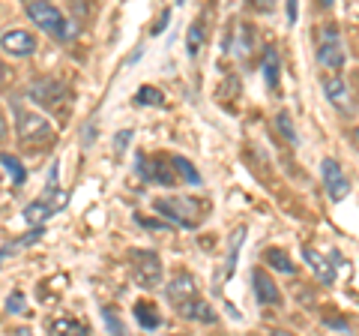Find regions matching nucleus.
<instances>
[{
    "label": "nucleus",
    "mask_w": 359,
    "mask_h": 336,
    "mask_svg": "<svg viewBox=\"0 0 359 336\" xmlns=\"http://www.w3.org/2000/svg\"><path fill=\"white\" fill-rule=\"evenodd\" d=\"M153 210L180 228H198V222L207 217V207L192 195H162L153 201Z\"/></svg>",
    "instance_id": "obj_1"
},
{
    "label": "nucleus",
    "mask_w": 359,
    "mask_h": 336,
    "mask_svg": "<svg viewBox=\"0 0 359 336\" xmlns=\"http://www.w3.org/2000/svg\"><path fill=\"white\" fill-rule=\"evenodd\" d=\"M27 15L36 21V27L45 30L51 39H57V42H69L72 39V25H69V18H66L60 9H54L48 0H27Z\"/></svg>",
    "instance_id": "obj_2"
},
{
    "label": "nucleus",
    "mask_w": 359,
    "mask_h": 336,
    "mask_svg": "<svg viewBox=\"0 0 359 336\" xmlns=\"http://www.w3.org/2000/svg\"><path fill=\"white\" fill-rule=\"evenodd\" d=\"M132 276L141 288H156L162 285V261L159 255L150 250H138L132 252Z\"/></svg>",
    "instance_id": "obj_3"
},
{
    "label": "nucleus",
    "mask_w": 359,
    "mask_h": 336,
    "mask_svg": "<svg viewBox=\"0 0 359 336\" xmlns=\"http://www.w3.org/2000/svg\"><path fill=\"white\" fill-rule=\"evenodd\" d=\"M318 63L327 66V70H332V72L344 70V42H341V33H339V27H335V25L323 27V33H320Z\"/></svg>",
    "instance_id": "obj_4"
},
{
    "label": "nucleus",
    "mask_w": 359,
    "mask_h": 336,
    "mask_svg": "<svg viewBox=\"0 0 359 336\" xmlns=\"http://www.w3.org/2000/svg\"><path fill=\"white\" fill-rule=\"evenodd\" d=\"M15 132H18L21 144L48 141V138H51V127H48V120L39 117L36 111H21V108H18V117H15Z\"/></svg>",
    "instance_id": "obj_5"
},
{
    "label": "nucleus",
    "mask_w": 359,
    "mask_h": 336,
    "mask_svg": "<svg viewBox=\"0 0 359 336\" xmlns=\"http://www.w3.org/2000/svg\"><path fill=\"white\" fill-rule=\"evenodd\" d=\"M320 177H323V189H327V195L332 201H344L347 193H351V181H347V174L341 172V165L335 160H323L320 162Z\"/></svg>",
    "instance_id": "obj_6"
},
{
    "label": "nucleus",
    "mask_w": 359,
    "mask_h": 336,
    "mask_svg": "<svg viewBox=\"0 0 359 336\" xmlns=\"http://www.w3.org/2000/svg\"><path fill=\"white\" fill-rule=\"evenodd\" d=\"M0 49L6 54H13V58H30V54H36V39H33L30 30H6L4 37H0Z\"/></svg>",
    "instance_id": "obj_7"
},
{
    "label": "nucleus",
    "mask_w": 359,
    "mask_h": 336,
    "mask_svg": "<svg viewBox=\"0 0 359 336\" xmlns=\"http://www.w3.org/2000/svg\"><path fill=\"white\" fill-rule=\"evenodd\" d=\"M27 96L39 105H57V99L63 96V84L57 82V78H39V82L30 84Z\"/></svg>",
    "instance_id": "obj_8"
},
{
    "label": "nucleus",
    "mask_w": 359,
    "mask_h": 336,
    "mask_svg": "<svg viewBox=\"0 0 359 336\" xmlns=\"http://www.w3.org/2000/svg\"><path fill=\"white\" fill-rule=\"evenodd\" d=\"M252 283H255V297H257V304L261 306H278L282 304V291H278V285L264 271H255Z\"/></svg>",
    "instance_id": "obj_9"
},
{
    "label": "nucleus",
    "mask_w": 359,
    "mask_h": 336,
    "mask_svg": "<svg viewBox=\"0 0 359 336\" xmlns=\"http://www.w3.org/2000/svg\"><path fill=\"white\" fill-rule=\"evenodd\" d=\"M302 259H306V264L314 271L318 283H323V285H332L335 283V261H327L318 250H314V246H306V250H302Z\"/></svg>",
    "instance_id": "obj_10"
},
{
    "label": "nucleus",
    "mask_w": 359,
    "mask_h": 336,
    "mask_svg": "<svg viewBox=\"0 0 359 336\" xmlns=\"http://www.w3.org/2000/svg\"><path fill=\"white\" fill-rule=\"evenodd\" d=\"M165 295H168V300H171L174 306H180V304H186L189 297L198 295V285H195V279L189 273H177L171 283L165 285Z\"/></svg>",
    "instance_id": "obj_11"
},
{
    "label": "nucleus",
    "mask_w": 359,
    "mask_h": 336,
    "mask_svg": "<svg viewBox=\"0 0 359 336\" xmlns=\"http://www.w3.org/2000/svg\"><path fill=\"white\" fill-rule=\"evenodd\" d=\"M177 312L189 321H198V324H216V312H212V306L207 304V300H201L198 295L189 297L186 304H180Z\"/></svg>",
    "instance_id": "obj_12"
},
{
    "label": "nucleus",
    "mask_w": 359,
    "mask_h": 336,
    "mask_svg": "<svg viewBox=\"0 0 359 336\" xmlns=\"http://www.w3.org/2000/svg\"><path fill=\"white\" fill-rule=\"evenodd\" d=\"M135 160H138V165H135V168H138V174L144 177V181H156V183H162V186H171L174 183V174L165 172V165L159 160H147L144 153H138Z\"/></svg>",
    "instance_id": "obj_13"
},
{
    "label": "nucleus",
    "mask_w": 359,
    "mask_h": 336,
    "mask_svg": "<svg viewBox=\"0 0 359 336\" xmlns=\"http://www.w3.org/2000/svg\"><path fill=\"white\" fill-rule=\"evenodd\" d=\"M323 93H327L330 103L339 108V111H347L351 108V91H347V82L339 75H330V78H323Z\"/></svg>",
    "instance_id": "obj_14"
},
{
    "label": "nucleus",
    "mask_w": 359,
    "mask_h": 336,
    "mask_svg": "<svg viewBox=\"0 0 359 336\" xmlns=\"http://www.w3.org/2000/svg\"><path fill=\"white\" fill-rule=\"evenodd\" d=\"M42 226H36V228H33V231H27V234H21V238L18 240H13V243H6L4 246V250H0V259H6V255H13V252H21V250H25V246H30V243H36L39 238H42Z\"/></svg>",
    "instance_id": "obj_15"
},
{
    "label": "nucleus",
    "mask_w": 359,
    "mask_h": 336,
    "mask_svg": "<svg viewBox=\"0 0 359 336\" xmlns=\"http://www.w3.org/2000/svg\"><path fill=\"white\" fill-rule=\"evenodd\" d=\"M264 75H266L269 87H278V78H282V72H278V54H276L273 46H266V51H264Z\"/></svg>",
    "instance_id": "obj_16"
},
{
    "label": "nucleus",
    "mask_w": 359,
    "mask_h": 336,
    "mask_svg": "<svg viewBox=\"0 0 359 336\" xmlns=\"http://www.w3.org/2000/svg\"><path fill=\"white\" fill-rule=\"evenodd\" d=\"M135 318H138V324L144 330H156L162 324L159 312H156V306H150V304H138V306H135Z\"/></svg>",
    "instance_id": "obj_17"
},
{
    "label": "nucleus",
    "mask_w": 359,
    "mask_h": 336,
    "mask_svg": "<svg viewBox=\"0 0 359 336\" xmlns=\"http://www.w3.org/2000/svg\"><path fill=\"white\" fill-rule=\"evenodd\" d=\"M243 238H245V228L243 226L231 234V252H228V264H224V276H233V271H237V255H240Z\"/></svg>",
    "instance_id": "obj_18"
},
{
    "label": "nucleus",
    "mask_w": 359,
    "mask_h": 336,
    "mask_svg": "<svg viewBox=\"0 0 359 336\" xmlns=\"http://www.w3.org/2000/svg\"><path fill=\"white\" fill-rule=\"evenodd\" d=\"M264 259H266V264H269V267H276L278 273H294V271H297V264L290 261L282 250H266Z\"/></svg>",
    "instance_id": "obj_19"
},
{
    "label": "nucleus",
    "mask_w": 359,
    "mask_h": 336,
    "mask_svg": "<svg viewBox=\"0 0 359 336\" xmlns=\"http://www.w3.org/2000/svg\"><path fill=\"white\" fill-rule=\"evenodd\" d=\"M0 165H4L6 172H9V177H13V183H15V186H21V183L27 181V172H25V168H21V162L15 160V156L0 153Z\"/></svg>",
    "instance_id": "obj_20"
},
{
    "label": "nucleus",
    "mask_w": 359,
    "mask_h": 336,
    "mask_svg": "<svg viewBox=\"0 0 359 336\" xmlns=\"http://www.w3.org/2000/svg\"><path fill=\"white\" fill-rule=\"evenodd\" d=\"M276 129L282 132L287 144H299V136H297V129H294V117H290L287 111H282V115H276Z\"/></svg>",
    "instance_id": "obj_21"
},
{
    "label": "nucleus",
    "mask_w": 359,
    "mask_h": 336,
    "mask_svg": "<svg viewBox=\"0 0 359 336\" xmlns=\"http://www.w3.org/2000/svg\"><path fill=\"white\" fill-rule=\"evenodd\" d=\"M201 46H204V27L192 25V27H189V33H186V51L189 54H198Z\"/></svg>",
    "instance_id": "obj_22"
},
{
    "label": "nucleus",
    "mask_w": 359,
    "mask_h": 336,
    "mask_svg": "<svg viewBox=\"0 0 359 336\" xmlns=\"http://www.w3.org/2000/svg\"><path fill=\"white\" fill-rule=\"evenodd\" d=\"M48 330H51V333H60V330H66V333H87L84 324H81V321H72V318H57V321H51Z\"/></svg>",
    "instance_id": "obj_23"
},
{
    "label": "nucleus",
    "mask_w": 359,
    "mask_h": 336,
    "mask_svg": "<svg viewBox=\"0 0 359 336\" xmlns=\"http://www.w3.org/2000/svg\"><path fill=\"white\" fill-rule=\"evenodd\" d=\"M135 103L138 105H162L165 99H162V93L156 91V87H141L138 96H135Z\"/></svg>",
    "instance_id": "obj_24"
},
{
    "label": "nucleus",
    "mask_w": 359,
    "mask_h": 336,
    "mask_svg": "<svg viewBox=\"0 0 359 336\" xmlns=\"http://www.w3.org/2000/svg\"><path fill=\"white\" fill-rule=\"evenodd\" d=\"M174 168H177V172L183 174V177H186L189 183H201V174H198L195 168H192V162L183 160V156H174Z\"/></svg>",
    "instance_id": "obj_25"
},
{
    "label": "nucleus",
    "mask_w": 359,
    "mask_h": 336,
    "mask_svg": "<svg viewBox=\"0 0 359 336\" xmlns=\"http://www.w3.org/2000/svg\"><path fill=\"white\" fill-rule=\"evenodd\" d=\"M6 312H13V316L25 312V295H21V291H13V295L6 297Z\"/></svg>",
    "instance_id": "obj_26"
},
{
    "label": "nucleus",
    "mask_w": 359,
    "mask_h": 336,
    "mask_svg": "<svg viewBox=\"0 0 359 336\" xmlns=\"http://www.w3.org/2000/svg\"><path fill=\"white\" fill-rule=\"evenodd\" d=\"M129 138H132V129H120L117 136H114V150H117V153L126 150V148H129Z\"/></svg>",
    "instance_id": "obj_27"
},
{
    "label": "nucleus",
    "mask_w": 359,
    "mask_h": 336,
    "mask_svg": "<svg viewBox=\"0 0 359 336\" xmlns=\"http://www.w3.org/2000/svg\"><path fill=\"white\" fill-rule=\"evenodd\" d=\"M102 318H105V324H111V330H114V333H123V324L114 318V312H108V309H105V312H102Z\"/></svg>",
    "instance_id": "obj_28"
},
{
    "label": "nucleus",
    "mask_w": 359,
    "mask_h": 336,
    "mask_svg": "<svg viewBox=\"0 0 359 336\" xmlns=\"http://www.w3.org/2000/svg\"><path fill=\"white\" fill-rule=\"evenodd\" d=\"M287 21L290 25L297 21V0H287Z\"/></svg>",
    "instance_id": "obj_29"
},
{
    "label": "nucleus",
    "mask_w": 359,
    "mask_h": 336,
    "mask_svg": "<svg viewBox=\"0 0 359 336\" xmlns=\"http://www.w3.org/2000/svg\"><path fill=\"white\" fill-rule=\"evenodd\" d=\"M168 18H171V13H162V21H159V25L153 27V33H162V30L168 27Z\"/></svg>",
    "instance_id": "obj_30"
},
{
    "label": "nucleus",
    "mask_w": 359,
    "mask_h": 336,
    "mask_svg": "<svg viewBox=\"0 0 359 336\" xmlns=\"http://www.w3.org/2000/svg\"><path fill=\"white\" fill-rule=\"evenodd\" d=\"M327 324H330V328H335V330H347V324H344V321H335V318H327Z\"/></svg>",
    "instance_id": "obj_31"
},
{
    "label": "nucleus",
    "mask_w": 359,
    "mask_h": 336,
    "mask_svg": "<svg viewBox=\"0 0 359 336\" xmlns=\"http://www.w3.org/2000/svg\"><path fill=\"white\" fill-rule=\"evenodd\" d=\"M6 78H9V72H6V66H4V63H0V87H4V84H6Z\"/></svg>",
    "instance_id": "obj_32"
},
{
    "label": "nucleus",
    "mask_w": 359,
    "mask_h": 336,
    "mask_svg": "<svg viewBox=\"0 0 359 336\" xmlns=\"http://www.w3.org/2000/svg\"><path fill=\"white\" fill-rule=\"evenodd\" d=\"M6 136V117H4V111H0V138Z\"/></svg>",
    "instance_id": "obj_33"
},
{
    "label": "nucleus",
    "mask_w": 359,
    "mask_h": 336,
    "mask_svg": "<svg viewBox=\"0 0 359 336\" xmlns=\"http://www.w3.org/2000/svg\"><path fill=\"white\" fill-rule=\"evenodd\" d=\"M320 4H323V6H327V9H330V6H332V0H320Z\"/></svg>",
    "instance_id": "obj_34"
},
{
    "label": "nucleus",
    "mask_w": 359,
    "mask_h": 336,
    "mask_svg": "<svg viewBox=\"0 0 359 336\" xmlns=\"http://www.w3.org/2000/svg\"><path fill=\"white\" fill-rule=\"evenodd\" d=\"M177 4H186V0H177Z\"/></svg>",
    "instance_id": "obj_35"
},
{
    "label": "nucleus",
    "mask_w": 359,
    "mask_h": 336,
    "mask_svg": "<svg viewBox=\"0 0 359 336\" xmlns=\"http://www.w3.org/2000/svg\"><path fill=\"white\" fill-rule=\"evenodd\" d=\"M356 138H359V129H356Z\"/></svg>",
    "instance_id": "obj_36"
}]
</instances>
